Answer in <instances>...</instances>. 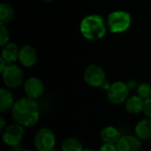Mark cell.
<instances>
[{
	"instance_id": "1",
	"label": "cell",
	"mask_w": 151,
	"mask_h": 151,
	"mask_svg": "<svg viewBox=\"0 0 151 151\" xmlns=\"http://www.w3.org/2000/svg\"><path fill=\"white\" fill-rule=\"evenodd\" d=\"M12 115L14 120L22 127H32L39 120L40 111L35 99L22 97L17 100L12 108Z\"/></svg>"
},
{
	"instance_id": "2",
	"label": "cell",
	"mask_w": 151,
	"mask_h": 151,
	"mask_svg": "<svg viewBox=\"0 0 151 151\" xmlns=\"http://www.w3.org/2000/svg\"><path fill=\"white\" fill-rule=\"evenodd\" d=\"M80 30L83 37L90 41H96L103 38L106 33L104 19L96 14L85 17L80 26Z\"/></svg>"
},
{
	"instance_id": "3",
	"label": "cell",
	"mask_w": 151,
	"mask_h": 151,
	"mask_svg": "<svg viewBox=\"0 0 151 151\" xmlns=\"http://www.w3.org/2000/svg\"><path fill=\"white\" fill-rule=\"evenodd\" d=\"M131 25V15L124 11H115L107 17V27L114 34L127 31Z\"/></svg>"
},
{
	"instance_id": "4",
	"label": "cell",
	"mask_w": 151,
	"mask_h": 151,
	"mask_svg": "<svg viewBox=\"0 0 151 151\" xmlns=\"http://www.w3.org/2000/svg\"><path fill=\"white\" fill-rule=\"evenodd\" d=\"M56 137L49 128L40 129L35 136V146L38 151H50L54 150Z\"/></svg>"
},
{
	"instance_id": "5",
	"label": "cell",
	"mask_w": 151,
	"mask_h": 151,
	"mask_svg": "<svg viewBox=\"0 0 151 151\" xmlns=\"http://www.w3.org/2000/svg\"><path fill=\"white\" fill-rule=\"evenodd\" d=\"M2 75L4 85L10 88H16L20 86L24 78L21 69L13 64L7 65L4 71L2 73Z\"/></svg>"
},
{
	"instance_id": "6",
	"label": "cell",
	"mask_w": 151,
	"mask_h": 151,
	"mask_svg": "<svg viewBox=\"0 0 151 151\" xmlns=\"http://www.w3.org/2000/svg\"><path fill=\"white\" fill-rule=\"evenodd\" d=\"M129 89L127 83L122 81H116L111 84L107 91V97L109 101L114 104H120L127 100Z\"/></svg>"
},
{
	"instance_id": "7",
	"label": "cell",
	"mask_w": 151,
	"mask_h": 151,
	"mask_svg": "<svg viewBox=\"0 0 151 151\" xmlns=\"http://www.w3.org/2000/svg\"><path fill=\"white\" fill-rule=\"evenodd\" d=\"M24 137V128L19 124L9 125L3 132L2 139L9 146L18 145Z\"/></svg>"
},
{
	"instance_id": "8",
	"label": "cell",
	"mask_w": 151,
	"mask_h": 151,
	"mask_svg": "<svg viewBox=\"0 0 151 151\" xmlns=\"http://www.w3.org/2000/svg\"><path fill=\"white\" fill-rule=\"evenodd\" d=\"M84 81L90 87H101L102 83L105 81V73L99 65H90L84 72Z\"/></svg>"
},
{
	"instance_id": "9",
	"label": "cell",
	"mask_w": 151,
	"mask_h": 151,
	"mask_svg": "<svg viewBox=\"0 0 151 151\" xmlns=\"http://www.w3.org/2000/svg\"><path fill=\"white\" fill-rule=\"evenodd\" d=\"M43 90L44 87L42 81L36 77L29 78L26 81L24 84V92L26 96L32 99H36L40 97L42 95Z\"/></svg>"
},
{
	"instance_id": "10",
	"label": "cell",
	"mask_w": 151,
	"mask_h": 151,
	"mask_svg": "<svg viewBox=\"0 0 151 151\" xmlns=\"http://www.w3.org/2000/svg\"><path fill=\"white\" fill-rule=\"evenodd\" d=\"M116 146L119 151H140L142 142L137 136L125 135L119 139Z\"/></svg>"
},
{
	"instance_id": "11",
	"label": "cell",
	"mask_w": 151,
	"mask_h": 151,
	"mask_svg": "<svg viewBox=\"0 0 151 151\" xmlns=\"http://www.w3.org/2000/svg\"><path fill=\"white\" fill-rule=\"evenodd\" d=\"M37 59V54L35 50L30 45H25L19 50V60L20 64L25 67H30L34 65Z\"/></svg>"
},
{
	"instance_id": "12",
	"label": "cell",
	"mask_w": 151,
	"mask_h": 151,
	"mask_svg": "<svg viewBox=\"0 0 151 151\" xmlns=\"http://www.w3.org/2000/svg\"><path fill=\"white\" fill-rule=\"evenodd\" d=\"M101 139L104 143L107 144H117L119 139L121 138L119 131L113 127H106L102 129L100 133Z\"/></svg>"
},
{
	"instance_id": "13",
	"label": "cell",
	"mask_w": 151,
	"mask_h": 151,
	"mask_svg": "<svg viewBox=\"0 0 151 151\" xmlns=\"http://www.w3.org/2000/svg\"><path fill=\"white\" fill-rule=\"evenodd\" d=\"M135 134L141 140L151 139V119L147 118L139 121L135 127Z\"/></svg>"
},
{
	"instance_id": "14",
	"label": "cell",
	"mask_w": 151,
	"mask_h": 151,
	"mask_svg": "<svg viewBox=\"0 0 151 151\" xmlns=\"http://www.w3.org/2000/svg\"><path fill=\"white\" fill-rule=\"evenodd\" d=\"M19 49L15 43L10 42L4 46L2 50V58L6 61V63L12 64L17 59H19Z\"/></svg>"
},
{
	"instance_id": "15",
	"label": "cell",
	"mask_w": 151,
	"mask_h": 151,
	"mask_svg": "<svg viewBox=\"0 0 151 151\" xmlns=\"http://www.w3.org/2000/svg\"><path fill=\"white\" fill-rule=\"evenodd\" d=\"M144 101L138 96H133L126 101V110L132 114H138L143 111Z\"/></svg>"
},
{
	"instance_id": "16",
	"label": "cell",
	"mask_w": 151,
	"mask_h": 151,
	"mask_svg": "<svg viewBox=\"0 0 151 151\" xmlns=\"http://www.w3.org/2000/svg\"><path fill=\"white\" fill-rule=\"evenodd\" d=\"M13 96L10 91L5 88H1L0 90V111L2 113L6 112L9 109L13 106Z\"/></svg>"
},
{
	"instance_id": "17",
	"label": "cell",
	"mask_w": 151,
	"mask_h": 151,
	"mask_svg": "<svg viewBox=\"0 0 151 151\" xmlns=\"http://www.w3.org/2000/svg\"><path fill=\"white\" fill-rule=\"evenodd\" d=\"M13 18V11L8 4L2 3L0 4V25L8 24Z\"/></svg>"
},
{
	"instance_id": "18",
	"label": "cell",
	"mask_w": 151,
	"mask_h": 151,
	"mask_svg": "<svg viewBox=\"0 0 151 151\" xmlns=\"http://www.w3.org/2000/svg\"><path fill=\"white\" fill-rule=\"evenodd\" d=\"M61 150L62 151L84 150L81 142L73 137H68L65 140H64V142H62V145H61Z\"/></svg>"
},
{
	"instance_id": "19",
	"label": "cell",
	"mask_w": 151,
	"mask_h": 151,
	"mask_svg": "<svg viewBox=\"0 0 151 151\" xmlns=\"http://www.w3.org/2000/svg\"><path fill=\"white\" fill-rule=\"evenodd\" d=\"M137 96L143 101L151 98V86L149 83H141L136 88Z\"/></svg>"
},
{
	"instance_id": "20",
	"label": "cell",
	"mask_w": 151,
	"mask_h": 151,
	"mask_svg": "<svg viewBox=\"0 0 151 151\" xmlns=\"http://www.w3.org/2000/svg\"><path fill=\"white\" fill-rule=\"evenodd\" d=\"M10 39V35L7 28L4 26L0 27V45L4 46L8 43Z\"/></svg>"
},
{
	"instance_id": "21",
	"label": "cell",
	"mask_w": 151,
	"mask_h": 151,
	"mask_svg": "<svg viewBox=\"0 0 151 151\" xmlns=\"http://www.w3.org/2000/svg\"><path fill=\"white\" fill-rule=\"evenodd\" d=\"M143 111L148 118L151 119V98L144 101V106H143Z\"/></svg>"
},
{
	"instance_id": "22",
	"label": "cell",
	"mask_w": 151,
	"mask_h": 151,
	"mask_svg": "<svg viewBox=\"0 0 151 151\" xmlns=\"http://www.w3.org/2000/svg\"><path fill=\"white\" fill-rule=\"evenodd\" d=\"M99 151H119L117 146L113 145V144H107L104 143L101 146Z\"/></svg>"
},
{
	"instance_id": "23",
	"label": "cell",
	"mask_w": 151,
	"mask_h": 151,
	"mask_svg": "<svg viewBox=\"0 0 151 151\" xmlns=\"http://www.w3.org/2000/svg\"><path fill=\"white\" fill-rule=\"evenodd\" d=\"M127 88H128L129 90H133V89H134L136 88V81L131 80V81H129L127 82Z\"/></svg>"
},
{
	"instance_id": "24",
	"label": "cell",
	"mask_w": 151,
	"mask_h": 151,
	"mask_svg": "<svg viewBox=\"0 0 151 151\" xmlns=\"http://www.w3.org/2000/svg\"><path fill=\"white\" fill-rule=\"evenodd\" d=\"M7 63H6V61L3 58H0V72L1 73H3L4 71V69L6 68V66H7Z\"/></svg>"
},
{
	"instance_id": "25",
	"label": "cell",
	"mask_w": 151,
	"mask_h": 151,
	"mask_svg": "<svg viewBox=\"0 0 151 151\" xmlns=\"http://www.w3.org/2000/svg\"><path fill=\"white\" fill-rule=\"evenodd\" d=\"M111 85L109 83V81L105 80V81H104L102 83V85H101V88H102L104 90H107V91H108V90H109V88H111Z\"/></svg>"
},
{
	"instance_id": "26",
	"label": "cell",
	"mask_w": 151,
	"mask_h": 151,
	"mask_svg": "<svg viewBox=\"0 0 151 151\" xmlns=\"http://www.w3.org/2000/svg\"><path fill=\"white\" fill-rule=\"evenodd\" d=\"M0 121H1V122H0V129L3 130L4 127V125H5V121H4V119L3 117L0 118Z\"/></svg>"
},
{
	"instance_id": "27",
	"label": "cell",
	"mask_w": 151,
	"mask_h": 151,
	"mask_svg": "<svg viewBox=\"0 0 151 151\" xmlns=\"http://www.w3.org/2000/svg\"><path fill=\"white\" fill-rule=\"evenodd\" d=\"M83 151H96V150H92V149H86V150H84Z\"/></svg>"
},
{
	"instance_id": "28",
	"label": "cell",
	"mask_w": 151,
	"mask_h": 151,
	"mask_svg": "<svg viewBox=\"0 0 151 151\" xmlns=\"http://www.w3.org/2000/svg\"><path fill=\"white\" fill-rule=\"evenodd\" d=\"M42 1H44V2H51L53 0H42Z\"/></svg>"
},
{
	"instance_id": "29",
	"label": "cell",
	"mask_w": 151,
	"mask_h": 151,
	"mask_svg": "<svg viewBox=\"0 0 151 151\" xmlns=\"http://www.w3.org/2000/svg\"><path fill=\"white\" fill-rule=\"evenodd\" d=\"M23 151H31V150H23Z\"/></svg>"
},
{
	"instance_id": "30",
	"label": "cell",
	"mask_w": 151,
	"mask_h": 151,
	"mask_svg": "<svg viewBox=\"0 0 151 151\" xmlns=\"http://www.w3.org/2000/svg\"><path fill=\"white\" fill-rule=\"evenodd\" d=\"M50 151H56L55 150H50Z\"/></svg>"
}]
</instances>
